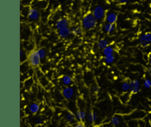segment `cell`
Segmentation results:
<instances>
[{
	"label": "cell",
	"instance_id": "cell-1",
	"mask_svg": "<svg viewBox=\"0 0 151 127\" xmlns=\"http://www.w3.org/2000/svg\"><path fill=\"white\" fill-rule=\"evenodd\" d=\"M81 25L86 30H91L97 27V19L94 17L92 13H88L83 17L81 22Z\"/></svg>",
	"mask_w": 151,
	"mask_h": 127
},
{
	"label": "cell",
	"instance_id": "cell-2",
	"mask_svg": "<svg viewBox=\"0 0 151 127\" xmlns=\"http://www.w3.org/2000/svg\"><path fill=\"white\" fill-rule=\"evenodd\" d=\"M28 64L32 67H38L41 64V58L38 55V51L35 50H32L28 54Z\"/></svg>",
	"mask_w": 151,
	"mask_h": 127
},
{
	"label": "cell",
	"instance_id": "cell-3",
	"mask_svg": "<svg viewBox=\"0 0 151 127\" xmlns=\"http://www.w3.org/2000/svg\"><path fill=\"white\" fill-rule=\"evenodd\" d=\"M139 44L143 47H147L151 44V32H146L142 34L139 38Z\"/></svg>",
	"mask_w": 151,
	"mask_h": 127
},
{
	"label": "cell",
	"instance_id": "cell-4",
	"mask_svg": "<svg viewBox=\"0 0 151 127\" xmlns=\"http://www.w3.org/2000/svg\"><path fill=\"white\" fill-rule=\"evenodd\" d=\"M27 19L29 21L31 22H35V21H38L40 18V13L39 10L37 8L33 7H29L27 11Z\"/></svg>",
	"mask_w": 151,
	"mask_h": 127
},
{
	"label": "cell",
	"instance_id": "cell-5",
	"mask_svg": "<svg viewBox=\"0 0 151 127\" xmlns=\"http://www.w3.org/2000/svg\"><path fill=\"white\" fill-rule=\"evenodd\" d=\"M92 14L97 19V21L102 20L104 18H106V10L103 6L97 5L93 10Z\"/></svg>",
	"mask_w": 151,
	"mask_h": 127
},
{
	"label": "cell",
	"instance_id": "cell-6",
	"mask_svg": "<svg viewBox=\"0 0 151 127\" xmlns=\"http://www.w3.org/2000/svg\"><path fill=\"white\" fill-rule=\"evenodd\" d=\"M130 92L132 94H137L140 92V84L137 79L130 81Z\"/></svg>",
	"mask_w": 151,
	"mask_h": 127
},
{
	"label": "cell",
	"instance_id": "cell-7",
	"mask_svg": "<svg viewBox=\"0 0 151 127\" xmlns=\"http://www.w3.org/2000/svg\"><path fill=\"white\" fill-rule=\"evenodd\" d=\"M75 95V89L71 87H66L62 90V95L66 100H70Z\"/></svg>",
	"mask_w": 151,
	"mask_h": 127
},
{
	"label": "cell",
	"instance_id": "cell-8",
	"mask_svg": "<svg viewBox=\"0 0 151 127\" xmlns=\"http://www.w3.org/2000/svg\"><path fill=\"white\" fill-rule=\"evenodd\" d=\"M58 34L60 38H63V39H67L71 36V35H72V30L69 27L63 28V29L58 30Z\"/></svg>",
	"mask_w": 151,
	"mask_h": 127
},
{
	"label": "cell",
	"instance_id": "cell-9",
	"mask_svg": "<svg viewBox=\"0 0 151 127\" xmlns=\"http://www.w3.org/2000/svg\"><path fill=\"white\" fill-rule=\"evenodd\" d=\"M55 27L58 30L63 29V28L69 27V22H68L67 19H65V18H60V19H59L56 22Z\"/></svg>",
	"mask_w": 151,
	"mask_h": 127
},
{
	"label": "cell",
	"instance_id": "cell-10",
	"mask_svg": "<svg viewBox=\"0 0 151 127\" xmlns=\"http://www.w3.org/2000/svg\"><path fill=\"white\" fill-rule=\"evenodd\" d=\"M118 19V15L117 13L115 12H109L106 14V21L107 23L110 24H114L116 22Z\"/></svg>",
	"mask_w": 151,
	"mask_h": 127
},
{
	"label": "cell",
	"instance_id": "cell-11",
	"mask_svg": "<svg viewBox=\"0 0 151 127\" xmlns=\"http://www.w3.org/2000/svg\"><path fill=\"white\" fill-rule=\"evenodd\" d=\"M48 5V2L46 0H33L32 7L38 9H45Z\"/></svg>",
	"mask_w": 151,
	"mask_h": 127
},
{
	"label": "cell",
	"instance_id": "cell-12",
	"mask_svg": "<svg viewBox=\"0 0 151 127\" xmlns=\"http://www.w3.org/2000/svg\"><path fill=\"white\" fill-rule=\"evenodd\" d=\"M65 119H66V122L69 123H72L75 121L76 118V115L73 112H71V111H68L66 112V115H65Z\"/></svg>",
	"mask_w": 151,
	"mask_h": 127
},
{
	"label": "cell",
	"instance_id": "cell-13",
	"mask_svg": "<svg viewBox=\"0 0 151 127\" xmlns=\"http://www.w3.org/2000/svg\"><path fill=\"white\" fill-rule=\"evenodd\" d=\"M115 29H116V26H115L114 24H110L106 22L104 25V26H103V30L109 34L114 32Z\"/></svg>",
	"mask_w": 151,
	"mask_h": 127
},
{
	"label": "cell",
	"instance_id": "cell-14",
	"mask_svg": "<svg viewBox=\"0 0 151 127\" xmlns=\"http://www.w3.org/2000/svg\"><path fill=\"white\" fill-rule=\"evenodd\" d=\"M109 45V41H108L107 39H106V38H100V39L98 40V41H97V47H98V48L100 49V50H104V49L106 48V47H108Z\"/></svg>",
	"mask_w": 151,
	"mask_h": 127
},
{
	"label": "cell",
	"instance_id": "cell-15",
	"mask_svg": "<svg viewBox=\"0 0 151 127\" xmlns=\"http://www.w3.org/2000/svg\"><path fill=\"white\" fill-rule=\"evenodd\" d=\"M61 82L62 84L64 86H66V87H69V85H71L72 83V78L70 75H63L61 78Z\"/></svg>",
	"mask_w": 151,
	"mask_h": 127
},
{
	"label": "cell",
	"instance_id": "cell-16",
	"mask_svg": "<svg viewBox=\"0 0 151 127\" xmlns=\"http://www.w3.org/2000/svg\"><path fill=\"white\" fill-rule=\"evenodd\" d=\"M29 109L32 114H37L40 110V105L37 103H32L29 105Z\"/></svg>",
	"mask_w": 151,
	"mask_h": 127
},
{
	"label": "cell",
	"instance_id": "cell-17",
	"mask_svg": "<svg viewBox=\"0 0 151 127\" xmlns=\"http://www.w3.org/2000/svg\"><path fill=\"white\" fill-rule=\"evenodd\" d=\"M114 48L111 45H109L108 47H106L104 50H103V52H102V53H103L104 56L114 55Z\"/></svg>",
	"mask_w": 151,
	"mask_h": 127
},
{
	"label": "cell",
	"instance_id": "cell-18",
	"mask_svg": "<svg viewBox=\"0 0 151 127\" xmlns=\"http://www.w3.org/2000/svg\"><path fill=\"white\" fill-rule=\"evenodd\" d=\"M72 33L73 35L78 36L83 32V27L81 26H73L72 28Z\"/></svg>",
	"mask_w": 151,
	"mask_h": 127
},
{
	"label": "cell",
	"instance_id": "cell-19",
	"mask_svg": "<svg viewBox=\"0 0 151 127\" xmlns=\"http://www.w3.org/2000/svg\"><path fill=\"white\" fill-rule=\"evenodd\" d=\"M76 118L78 121L81 122V121H84L86 118V112H84L83 110L78 111L76 114Z\"/></svg>",
	"mask_w": 151,
	"mask_h": 127
},
{
	"label": "cell",
	"instance_id": "cell-20",
	"mask_svg": "<svg viewBox=\"0 0 151 127\" xmlns=\"http://www.w3.org/2000/svg\"><path fill=\"white\" fill-rule=\"evenodd\" d=\"M28 59V56L27 55L26 52L22 48L20 49V61L21 64H23Z\"/></svg>",
	"mask_w": 151,
	"mask_h": 127
},
{
	"label": "cell",
	"instance_id": "cell-21",
	"mask_svg": "<svg viewBox=\"0 0 151 127\" xmlns=\"http://www.w3.org/2000/svg\"><path fill=\"white\" fill-rule=\"evenodd\" d=\"M103 60H104L105 63L108 64H113L114 62L115 56L114 55H110V56H104Z\"/></svg>",
	"mask_w": 151,
	"mask_h": 127
},
{
	"label": "cell",
	"instance_id": "cell-22",
	"mask_svg": "<svg viewBox=\"0 0 151 127\" xmlns=\"http://www.w3.org/2000/svg\"><path fill=\"white\" fill-rule=\"evenodd\" d=\"M98 119V116L94 112H90L88 115V120L90 122L94 123Z\"/></svg>",
	"mask_w": 151,
	"mask_h": 127
},
{
	"label": "cell",
	"instance_id": "cell-23",
	"mask_svg": "<svg viewBox=\"0 0 151 127\" xmlns=\"http://www.w3.org/2000/svg\"><path fill=\"white\" fill-rule=\"evenodd\" d=\"M120 118H119V116H117V115H114V116L112 117L111 119V123L113 126H119V124H120Z\"/></svg>",
	"mask_w": 151,
	"mask_h": 127
},
{
	"label": "cell",
	"instance_id": "cell-24",
	"mask_svg": "<svg viewBox=\"0 0 151 127\" xmlns=\"http://www.w3.org/2000/svg\"><path fill=\"white\" fill-rule=\"evenodd\" d=\"M121 88H122V90L123 92H128V91H130V82H128V81H124L122 84Z\"/></svg>",
	"mask_w": 151,
	"mask_h": 127
},
{
	"label": "cell",
	"instance_id": "cell-25",
	"mask_svg": "<svg viewBox=\"0 0 151 127\" xmlns=\"http://www.w3.org/2000/svg\"><path fill=\"white\" fill-rule=\"evenodd\" d=\"M37 51H38V55H39L41 59L45 58L46 56H47V52H46V50H44V48L38 49V50H37Z\"/></svg>",
	"mask_w": 151,
	"mask_h": 127
},
{
	"label": "cell",
	"instance_id": "cell-26",
	"mask_svg": "<svg viewBox=\"0 0 151 127\" xmlns=\"http://www.w3.org/2000/svg\"><path fill=\"white\" fill-rule=\"evenodd\" d=\"M33 0H21V4L24 7H29L32 5Z\"/></svg>",
	"mask_w": 151,
	"mask_h": 127
},
{
	"label": "cell",
	"instance_id": "cell-27",
	"mask_svg": "<svg viewBox=\"0 0 151 127\" xmlns=\"http://www.w3.org/2000/svg\"><path fill=\"white\" fill-rule=\"evenodd\" d=\"M143 85L146 89H150L151 88V79L150 78H146L144 81Z\"/></svg>",
	"mask_w": 151,
	"mask_h": 127
},
{
	"label": "cell",
	"instance_id": "cell-28",
	"mask_svg": "<svg viewBox=\"0 0 151 127\" xmlns=\"http://www.w3.org/2000/svg\"><path fill=\"white\" fill-rule=\"evenodd\" d=\"M100 87H99L98 85H94V87H93V88H92L93 92L95 93V94L98 93L99 92H100Z\"/></svg>",
	"mask_w": 151,
	"mask_h": 127
},
{
	"label": "cell",
	"instance_id": "cell-29",
	"mask_svg": "<svg viewBox=\"0 0 151 127\" xmlns=\"http://www.w3.org/2000/svg\"><path fill=\"white\" fill-rule=\"evenodd\" d=\"M34 122H35V125H41L43 123V120L41 118H37Z\"/></svg>",
	"mask_w": 151,
	"mask_h": 127
},
{
	"label": "cell",
	"instance_id": "cell-30",
	"mask_svg": "<svg viewBox=\"0 0 151 127\" xmlns=\"http://www.w3.org/2000/svg\"><path fill=\"white\" fill-rule=\"evenodd\" d=\"M74 127H86L85 125H84V123H83L82 122H79L78 123L75 124V126H74Z\"/></svg>",
	"mask_w": 151,
	"mask_h": 127
},
{
	"label": "cell",
	"instance_id": "cell-31",
	"mask_svg": "<svg viewBox=\"0 0 151 127\" xmlns=\"http://www.w3.org/2000/svg\"><path fill=\"white\" fill-rule=\"evenodd\" d=\"M131 0H119V2L121 4H126V3L130 2Z\"/></svg>",
	"mask_w": 151,
	"mask_h": 127
},
{
	"label": "cell",
	"instance_id": "cell-32",
	"mask_svg": "<svg viewBox=\"0 0 151 127\" xmlns=\"http://www.w3.org/2000/svg\"><path fill=\"white\" fill-rule=\"evenodd\" d=\"M147 72H148V75L151 76V65H150L149 67L147 68Z\"/></svg>",
	"mask_w": 151,
	"mask_h": 127
},
{
	"label": "cell",
	"instance_id": "cell-33",
	"mask_svg": "<svg viewBox=\"0 0 151 127\" xmlns=\"http://www.w3.org/2000/svg\"><path fill=\"white\" fill-rule=\"evenodd\" d=\"M105 1H110V0H105Z\"/></svg>",
	"mask_w": 151,
	"mask_h": 127
},
{
	"label": "cell",
	"instance_id": "cell-34",
	"mask_svg": "<svg viewBox=\"0 0 151 127\" xmlns=\"http://www.w3.org/2000/svg\"><path fill=\"white\" fill-rule=\"evenodd\" d=\"M150 127H151V121H150Z\"/></svg>",
	"mask_w": 151,
	"mask_h": 127
}]
</instances>
